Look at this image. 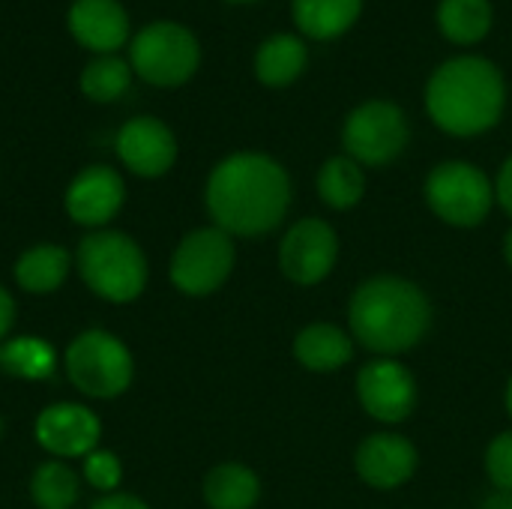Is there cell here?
<instances>
[{
    "instance_id": "cell-1",
    "label": "cell",
    "mask_w": 512,
    "mask_h": 509,
    "mask_svg": "<svg viewBox=\"0 0 512 509\" xmlns=\"http://www.w3.org/2000/svg\"><path fill=\"white\" fill-rule=\"evenodd\" d=\"M294 204L288 168L264 150H237L213 165L204 183L210 225L234 240H258L279 231Z\"/></svg>"
},
{
    "instance_id": "cell-2",
    "label": "cell",
    "mask_w": 512,
    "mask_h": 509,
    "mask_svg": "<svg viewBox=\"0 0 512 509\" xmlns=\"http://www.w3.org/2000/svg\"><path fill=\"white\" fill-rule=\"evenodd\" d=\"M435 324L429 291L399 273H375L354 285L345 309V327L369 357L402 360L420 348Z\"/></svg>"
},
{
    "instance_id": "cell-3",
    "label": "cell",
    "mask_w": 512,
    "mask_h": 509,
    "mask_svg": "<svg viewBox=\"0 0 512 509\" xmlns=\"http://www.w3.org/2000/svg\"><path fill=\"white\" fill-rule=\"evenodd\" d=\"M510 102L504 69L477 51L441 60L423 87V108L432 126L450 138L471 141L501 126Z\"/></svg>"
},
{
    "instance_id": "cell-4",
    "label": "cell",
    "mask_w": 512,
    "mask_h": 509,
    "mask_svg": "<svg viewBox=\"0 0 512 509\" xmlns=\"http://www.w3.org/2000/svg\"><path fill=\"white\" fill-rule=\"evenodd\" d=\"M72 258L87 291L111 306H129L147 291L150 261L141 243L126 231H90L81 237Z\"/></svg>"
},
{
    "instance_id": "cell-5",
    "label": "cell",
    "mask_w": 512,
    "mask_h": 509,
    "mask_svg": "<svg viewBox=\"0 0 512 509\" xmlns=\"http://www.w3.org/2000/svg\"><path fill=\"white\" fill-rule=\"evenodd\" d=\"M423 201L429 213L456 231H474L495 213V180L471 159L435 162L423 180Z\"/></svg>"
},
{
    "instance_id": "cell-6",
    "label": "cell",
    "mask_w": 512,
    "mask_h": 509,
    "mask_svg": "<svg viewBox=\"0 0 512 509\" xmlns=\"http://www.w3.org/2000/svg\"><path fill=\"white\" fill-rule=\"evenodd\" d=\"M60 366L81 396L99 402L123 396L135 381V357L129 345L102 327L81 330L66 345Z\"/></svg>"
},
{
    "instance_id": "cell-7",
    "label": "cell",
    "mask_w": 512,
    "mask_h": 509,
    "mask_svg": "<svg viewBox=\"0 0 512 509\" xmlns=\"http://www.w3.org/2000/svg\"><path fill=\"white\" fill-rule=\"evenodd\" d=\"M342 153L360 162L366 171L387 168L399 162L411 144V117L408 111L384 96L357 102L339 129Z\"/></svg>"
},
{
    "instance_id": "cell-8",
    "label": "cell",
    "mask_w": 512,
    "mask_h": 509,
    "mask_svg": "<svg viewBox=\"0 0 512 509\" xmlns=\"http://www.w3.org/2000/svg\"><path fill=\"white\" fill-rule=\"evenodd\" d=\"M237 267V240L216 225L192 228L180 237L168 261L171 285L192 300L213 297L228 285Z\"/></svg>"
},
{
    "instance_id": "cell-9",
    "label": "cell",
    "mask_w": 512,
    "mask_h": 509,
    "mask_svg": "<svg viewBox=\"0 0 512 509\" xmlns=\"http://www.w3.org/2000/svg\"><path fill=\"white\" fill-rule=\"evenodd\" d=\"M129 66L153 87H180L201 66L198 36L177 21H153L132 39Z\"/></svg>"
},
{
    "instance_id": "cell-10",
    "label": "cell",
    "mask_w": 512,
    "mask_h": 509,
    "mask_svg": "<svg viewBox=\"0 0 512 509\" xmlns=\"http://www.w3.org/2000/svg\"><path fill=\"white\" fill-rule=\"evenodd\" d=\"M354 393L360 411L381 429L408 423L420 405V381L396 357H369L354 375Z\"/></svg>"
},
{
    "instance_id": "cell-11",
    "label": "cell",
    "mask_w": 512,
    "mask_h": 509,
    "mask_svg": "<svg viewBox=\"0 0 512 509\" xmlns=\"http://www.w3.org/2000/svg\"><path fill=\"white\" fill-rule=\"evenodd\" d=\"M339 255H342L339 231L321 216L294 219L282 231L279 246H276L279 273L297 288L324 285L336 273Z\"/></svg>"
},
{
    "instance_id": "cell-12",
    "label": "cell",
    "mask_w": 512,
    "mask_h": 509,
    "mask_svg": "<svg viewBox=\"0 0 512 509\" xmlns=\"http://www.w3.org/2000/svg\"><path fill=\"white\" fill-rule=\"evenodd\" d=\"M417 471L420 450L396 429H378L354 450V474L372 492H399L417 477Z\"/></svg>"
},
{
    "instance_id": "cell-13",
    "label": "cell",
    "mask_w": 512,
    "mask_h": 509,
    "mask_svg": "<svg viewBox=\"0 0 512 509\" xmlns=\"http://www.w3.org/2000/svg\"><path fill=\"white\" fill-rule=\"evenodd\" d=\"M33 438L51 459H84L99 450L102 420L81 402H51L36 414Z\"/></svg>"
},
{
    "instance_id": "cell-14",
    "label": "cell",
    "mask_w": 512,
    "mask_h": 509,
    "mask_svg": "<svg viewBox=\"0 0 512 509\" xmlns=\"http://www.w3.org/2000/svg\"><path fill=\"white\" fill-rule=\"evenodd\" d=\"M114 150L120 156V162L126 165V171H132L135 177L144 180H156L165 177L174 162H177V135L171 132V126L159 117H132L120 126L117 138H114Z\"/></svg>"
},
{
    "instance_id": "cell-15",
    "label": "cell",
    "mask_w": 512,
    "mask_h": 509,
    "mask_svg": "<svg viewBox=\"0 0 512 509\" xmlns=\"http://www.w3.org/2000/svg\"><path fill=\"white\" fill-rule=\"evenodd\" d=\"M126 204V183L111 165H87L66 186V216L90 231H102Z\"/></svg>"
},
{
    "instance_id": "cell-16",
    "label": "cell",
    "mask_w": 512,
    "mask_h": 509,
    "mask_svg": "<svg viewBox=\"0 0 512 509\" xmlns=\"http://www.w3.org/2000/svg\"><path fill=\"white\" fill-rule=\"evenodd\" d=\"M357 342L348 327L333 321H312L300 327L291 339V357L300 369L312 375H336L354 363Z\"/></svg>"
},
{
    "instance_id": "cell-17",
    "label": "cell",
    "mask_w": 512,
    "mask_h": 509,
    "mask_svg": "<svg viewBox=\"0 0 512 509\" xmlns=\"http://www.w3.org/2000/svg\"><path fill=\"white\" fill-rule=\"evenodd\" d=\"M312 51L297 30H279L261 39L252 57V72L267 90H285L297 84L309 69Z\"/></svg>"
},
{
    "instance_id": "cell-18",
    "label": "cell",
    "mask_w": 512,
    "mask_h": 509,
    "mask_svg": "<svg viewBox=\"0 0 512 509\" xmlns=\"http://www.w3.org/2000/svg\"><path fill=\"white\" fill-rule=\"evenodd\" d=\"M69 30L78 45L111 54L129 39V15L117 0H75L69 6Z\"/></svg>"
},
{
    "instance_id": "cell-19",
    "label": "cell",
    "mask_w": 512,
    "mask_h": 509,
    "mask_svg": "<svg viewBox=\"0 0 512 509\" xmlns=\"http://www.w3.org/2000/svg\"><path fill=\"white\" fill-rule=\"evenodd\" d=\"M366 0H291L294 30L306 42H336L363 18Z\"/></svg>"
},
{
    "instance_id": "cell-20",
    "label": "cell",
    "mask_w": 512,
    "mask_h": 509,
    "mask_svg": "<svg viewBox=\"0 0 512 509\" xmlns=\"http://www.w3.org/2000/svg\"><path fill=\"white\" fill-rule=\"evenodd\" d=\"M75 267V258L60 243H33L12 264L15 285L30 297H48L63 288Z\"/></svg>"
},
{
    "instance_id": "cell-21",
    "label": "cell",
    "mask_w": 512,
    "mask_h": 509,
    "mask_svg": "<svg viewBox=\"0 0 512 509\" xmlns=\"http://www.w3.org/2000/svg\"><path fill=\"white\" fill-rule=\"evenodd\" d=\"M369 171L345 153L327 156L315 171V195L333 213H351L366 201Z\"/></svg>"
},
{
    "instance_id": "cell-22",
    "label": "cell",
    "mask_w": 512,
    "mask_h": 509,
    "mask_svg": "<svg viewBox=\"0 0 512 509\" xmlns=\"http://www.w3.org/2000/svg\"><path fill=\"white\" fill-rule=\"evenodd\" d=\"M435 27L450 45L471 51L483 45L489 33L495 30V3L492 0H438Z\"/></svg>"
},
{
    "instance_id": "cell-23",
    "label": "cell",
    "mask_w": 512,
    "mask_h": 509,
    "mask_svg": "<svg viewBox=\"0 0 512 509\" xmlns=\"http://www.w3.org/2000/svg\"><path fill=\"white\" fill-rule=\"evenodd\" d=\"M261 477L243 462H219L204 474L201 498L207 509H255L261 504Z\"/></svg>"
},
{
    "instance_id": "cell-24",
    "label": "cell",
    "mask_w": 512,
    "mask_h": 509,
    "mask_svg": "<svg viewBox=\"0 0 512 509\" xmlns=\"http://www.w3.org/2000/svg\"><path fill=\"white\" fill-rule=\"evenodd\" d=\"M60 360L51 342L33 333L9 336L0 342V372L18 381H48L54 378Z\"/></svg>"
},
{
    "instance_id": "cell-25",
    "label": "cell",
    "mask_w": 512,
    "mask_h": 509,
    "mask_svg": "<svg viewBox=\"0 0 512 509\" xmlns=\"http://www.w3.org/2000/svg\"><path fill=\"white\" fill-rule=\"evenodd\" d=\"M81 498V477L63 459H45L30 474V501L36 509H72Z\"/></svg>"
},
{
    "instance_id": "cell-26",
    "label": "cell",
    "mask_w": 512,
    "mask_h": 509,
    "mask_svg": "<svg viewBox=\"0 0 512 509\" xmlns=\"http://www.w3.org/2000/svg\"><path fill=\"white\" fill-rule=\"evenodd\" d=\"M132 84V66L114 54H102L81 72V93L93 102H114Z\"/></svg>"
},
{
    "instance_id": "cell-27",
    "label": "cell",
    "mask_w": 512,
    "mask_h": 509,
    "mask_svg": "<svg viewBox=\"0 0 512 509\" xmlns=\"http://www.w3.org/2000/svg\"><path fill=\"white\" fill-rule=\"evenodd\" d=\"M81 480L102 492V495H111V492H120V483H123V462L117 453L111 450H93L90 456L81 459Z\"/></svg>"
},
{
    "instance_id": "cell-28",
    "label": "cell",
    "mask_w": 512,
    "mask_h": 509,
    "mask_svg": "<svg viewBox=\"0 0 512 509\" xmlns=\"http://www.w3.org/2000/svg\"><path fill=\"white\" fill-rule=\"evenodd\" d=\"M483 474L492 489L512 492V426L498 432L483 450Z\"/></svg>"
},
{
    "instance_id": "cell-29",
    "label": "cell",
    "mask_w": 512,
    "mask_h": 509,
    "mask_svg": "<svg viewBox=\"0 0 512 509\" xmlns=\"http://www.w3.org/2000/svg\"><path fill=\"white\" fill-rule=\"evenodd\" d=\"M492 180H495V204H498V210L512 219V153L498 165Z\"/></svg>"
},
{
    "instance_id": "cell-30",
    "label": "cell",
    "mask_w": 512,
    "mask_h": 509,
    "mask_svg": "<svg viewBox=\"0 0 512 509\" xmlns=\"http://www.w3.org/2000/svg\"><path fill=\"white\" fill-rule=\"evenodd\" d=\"M90 509H153L144 498L138 495H129V492H111V495H102L96 498Z\"/></svg>"
},
{
    "instance_id": "cell-31",
    "label": "cell",
    "mask_w": 512,
    "mask_h": 509,
    "mask_svg": "<svg viewBox=\"0 0 512 509\" xmlns=\"http://www.w3.org/2000/svg\"><path fill=\"white\" fill-rule=\"evenodd\" d=\"M15 315H18V306H15L12 291H6V288L0 285V342H6V339L12 336Z\"/></svg>"
},
{
    "instance_id": "cell-32",
    "label": "cell",
    "mask_w": 512,
    "mask_h": 509,
    "mask_svg": "<svg viewBox=\"0 0 512 509\" xmlns=\"http://www.w3.org/2000/svg\"><path fill=\"white\" fill-rule=\"evenodd\" d=\"M477 509H512V492H501V489H492Z\"/></svg>"
},
{
    "instance_id": "cell-33",
    "label": "cell",
    "mask_w": 512,
    "mask_h": 509,
    "mask_svg": "<svg viewBox=\"0 0 512 509\" xmlns=\"http://www.w3.org/2000/svg\"><path fill=\"white\" fill-rule=\"evenodd\" d=\"M501 255H504V264H507V270L512 273V225L504 231V237H501Z\"/></svg>"
},
{
    "instance_id": "cell-34",
    "label": "cell",
    "mask_w": 512,
    "mask_h": 509,
    "mask_svg": "<svg viewBox=\"0 0 512 509\" xmlns=\"http://www.w3.org/2000/svg\"><path fill=\"white\" fill-rule=\"evenodd\" d=\"M504 411H507V417H510L512 423V372L510 378H507V384H504Z\"/></svg>"
},
{
    "instance_id": "cell-35",
    "label": "cell",
    "mask_w": 512,
    "mask_h": 509,
    "mask_svg": "<svg viewBox=\"0 0 512 509\" xmlns=\"http://www.w3.org/2000/svg\"><path fill=\"white\" fill-rule=\"evenodd\" d=\"M225 3H234V6H246V3H258V0H225Z\"/></svg>"
},
{
    "instance_id": "cell-36",
    "label": "cell",
    "mask_w": 512,
    "mask_h": 509,
    "mask_svg": "<svg viewBox=\"0 0 512 509\" xmlns=\"http://www.w3.org/2000/svg\"><path fill=\"white\" fill-rule=\"evenodd\" d=\"M3 432H6V420L0 417V438H3Z\"/></svg>"
}]
</instances>
